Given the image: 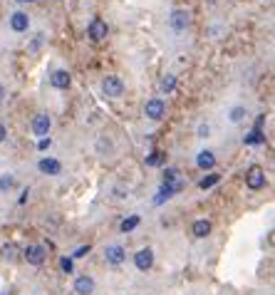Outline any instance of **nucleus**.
I'll return each mask as SVG.
<instances>
[{
	"label": "nucleus",
	"mask_w": 275,
	"mask_h": 295,
	"mask_svg": "<svg viewBox=\"0 0 275 295\" xmlns=\"http://www.w3.org/2000/svg\"><path fill=\"white\" fill-rule=\"evenodd\" d=\"M124 89H127V84H124V79H122L119 74H107V77L102 79V92H104V97H109V99H119V97L124 94Z\"/></svg>",
	"instance_id": "obj_1"
},
{
	"label": "nucleus",
	"mask_w": 275,
	"mask_h": 295,
	"mask_svg": "<svg viewBox=\"0 0 275 295\" xmlns=\"http://www.w3.org/2000/svg\"><path fill=\"white\" fill-rule=\"evenodd\" d=\"M169 25H171V30H174V32H186V30H189V25H191V12H189V10H184V7L171 10V15H169Z\"/></svg>",
	"instance_id": "obj_2"
},
{
	"label": "nucleus",
	"mask_w": 275,
	"mask_h": 295,
	"mask_svg": "<svg viewBox=\"0 0 275 295\" xmlns=\"http://www.w3.org/2000/svg\"><path fill=\"white\" fill-rule=\"evenodd\" d=\"M164 114H166V102H164L161 97H151V99L144 104V117H146V119L159 122V119H164Z\"/></svg>",
	"instance_id": "obj_3"
},
{
	"label": "nucleus",
	"mask_w": 275,
	"mask_h": 295,
	"mask_svg": "<svg viewBox=\"0 0 275 295\" xmlns=\"http://www.w3.org/2000/svg\"><path fill=\"white\" fill-rule=\"evenodd\" d=\"M107 35H109L107 22H104L102 17H92L89 25H87V37H89L92 42H102V40H107Z\"/></svg>",
	"instance_id": "obj_4"
},
{
	"label": "nucleus",
	"mask_w": 275,
	"mask_h": 295,
	"mask_svg": "<svg viewBox=\"0 0 275 295\" xmlns=\"http://www.w3.org/2000/svg\"><path fill=\"white\" fill-rule=\"evenodd\" d=\"M266 184H268V179H266V171L261 166H251L246 171V186L251 191H261V189H266Z\"/></svg>",
	"instance_id": "obj_5"
},
{
	"label": "nucleus",
	"mask_w": 275,
	"mask_h": 295,
	"mask_svg": "<svg viewBox=\"0 0 275 295\" xmlns=\"http://www.w3.org/2000/svg\"><path fill=\"white\" fill-rule=\"evenodd\" d=\"M50 129H52V119H50V114H45V112H40V114H35L32 117V124H30V132L35 134V137H47L50 134Z\"/></svg>",
	"instance_id": "obj_6"
},
{
	"label": "nucleus",
	"mask_w": 275,
	"mask_h": 295,
	"mask_svg": "<svg viewBox=\"0 0 275 295\" xmlns=\"http://www.w3.org/2000/svg\"><path fill=\"white\" fill-rule=\"evenodd\" d=\"M7 25L12 32H27L30 30V15L25 10H15L10 17H7Z\"/></svg>",
	"instance_id": "obj_7"
},
{
	"label": "nucleus",
	"mask_w": 275,
	"mask_h": 295,
	"mask_svg": "<svg viewBox=\"0 0 275 295\" xmlns=\"http://www.w3.org/2000/svg\"><path fill=\"white\" fill-rule=\"evenodd\" d=\"M22 258L30 263V266H42L47 261V248L45 246H27L22 251Z\"/></svg>",
	"instance_id": "obj_8"
},
{
	"label": "nucleus",
	"mask_w": 275,
	"mask_h": 295,
	"mask_svg": "<svg viewBox=\"0 0 275 295\" xmlns=\"http://www.w3.org/2000/svg\"><path fill=\"white\" fill-rule=\"evenodd\" d=\"M104 261H107L109 266H122V263L127 261V251H124V246H119V243L107 246V248H104Z\"/></svg>",
	"instance_id": "obj_9"
},
{
	"label": "nucleus",
	"mask_w": 275,
	"mask_h": 295,
	"mask_svg": "<svg viewBox=\"0 0 275 295\" xmlns=\"http://www.w3.org/2000/svg\"><path fill=\"white\" fill-rule=\"evenodd\" d=\"M184 189V184L181 181H171V184H161V189H159V194H156V199H154V204L156 206H161L164 201H169L174 194H179Z\"/></svg>",
	"instance_id": "obj_10"
},
{
	"label": "nucleus",
	"mask_w": 275,
	"mask_h": 295,
	"mask_svg": "<svg viewBox=\"0 0 275 295\" xmlns=\"http://www.w3.org/2000/svg\"><path fill=\"white\" fill-rule=\"evenodd\" d=\"M134 266H137L141 273L151 271V266H154V251L151 248H139L137 253H134Z\"/></svg>",
	"instance_id": "obj_11"
},
{
	"label": "nucleus",
	"mask_w": 275,
	"mask_h": 295,
	"mask_svg": "<svg viewBox=\"0 0 275 295\" xmlns=\"http://www.w3.org/2000/svg\"><path fill=\"white\" fill-rule=\"evenodd\" d=\"M37 169H40V174H47V176H57V174L62 171V164H60L57 159H52V156H42V159L37 161Z\"/></svg>",
	"instance_id": "obj_12"
},
{
	"label": "nucleus",
	"mask_w": 275,
	"mask_h": 295,
	"mask_svg": "<svg viewBox=\"0 0 275 295\" xmlns=\"http://www.w3.org/2000/svg\"><path fill=\"white\" fill-rule=\"evenodd\" d=\"M74 293L92 295L94 293V278H92V276H77V278H74Z\"/></svg>",
	"instance_id": "obj_13"
},
{
	"label": "nucleus",
	"mask_w": 275,
	"mask_h": 295,
	"mask_svg": "<svg viewBox=\"0 0 275 295\" xmlns=\"http://www.w3.org/2000/svg\"><path fill=\"white\" fill-rule=\"evenodd\" d=\"M196 166H199L201 171H211V169L216 166V154H213L211 149L199 151V154H196Z\"/></svg>",
	"instance_id": "obj_14"
},
{
	"label": "nucleus",
	"mask_w": 275,
	"mask_h": 295,
	"mask_svg": "<svg viewBox=\"0 0 275 295\" xmlns=\"http://www.w3.org/2000/svg\"><path fill=\"white\" fill-rule=\"evenodd\" d=\"M50 82H52L55 89H67L69 84H72V77H69L67 70H55L52 77H50Z\"/></svg>",
	"instance_id": "obj_15"
},
{
	"label": "nucleus",
	"mask_w": 275,
	"mask_h": 295,
	"mask_svg": "<svg viewBox=\"0 0 275 295\" xmlns=\"http://www.w3.org/2000/svg\"><path fill=\"white\" fill-rule=\"evenodd\" d=\"M191 233H194L196 238H206L208 233H211V221H206V219L194 221V226H191Z\"/></svg>",
	"instance_id": "obj_16"
},
{
	"label": "nucleus",
	"mask_w": 275,
	"mask_h": 295,
	"mask_svg": "<svg viewBox=\"0 0 275 295\" xmlns=\"http://www.w3.org/2000/svg\"><path fill=\"white\" fill-rule=\"evenodd\" d=\"M246 117H248V112H246V107H241V104H236V107L228 109V122H231V124H241Z\"/></svg>",
	"instance_id": "obj_17"
},
{
	"label": "nucleus",
	"mask_w": 275,
	"mask_h": 295,
	"mask_svg": "<svg viewBox=\"0 0 275 295\" xmlns=\"http://www.w3.org/2000/svg\"><path fill=\"white\" fill-rule=\"evenodd\" d=\"M218 181H221V174H216V171H208V176H204V179L199 181V189H204V191H206V189H211V186H216Z\"/></svg>",
	"instance_id": "obj_18"
},
{
	"label": "nucleus",
	"mask_w": 275,
	"mask_h": 295,
	"mask_svg": "<svg viewBox=\"0 0 275 295\" xmlns=\"http://www.w3.org/2000/svg\"><path fill=\"white\" fill-rule=\"evenodd\" d=\"M17 253H20L17 243H7V246H2V258H5V261H15Z\"/></svg>",
	"instance_id": "obj_19"
},
{
	"label": "nucleus",
	"mask_w": 275,
	"mask_h": 295,
	"mask_svg": "<svg viewBox=\"0 0 275 295\" xmlns=\"http://www.w3.org/2000/svg\"><path fill=\"white\" fill-rule=\"evenodd\" d=\"M139 226V216H129V219H124V221L119 223V231L122 233H129V231H134Z\"/></svg>",
	"instance_id": "obj_20"
},
{
	"label": "nucleus",
	"mask_w": 275,
	"mask_h": 295,
	"mask_svg": "<svg viewBox=\"0 0 275 295\" xmlns=\"http://www.w3.org/2000/svg\"><path fill=\"white\" fill-rule=\"evenodd\" d=\"M174 87H176V77L174 74H166L164 79H161V92H174Z\"/></svg>",
	"instance_id": "obj_21"
},
{
	"label": "nucleus",
	"mask_w": 275,
	"mask_h": 295,
	"mask_svg": "<svg viewBox=\"0 0 275 295\" xmlns=\"http://www.w3.org/2000/svg\"><path fill=\"white\" fill-rule=\"evenodd\" d=\"M15 186V176L12 174H2L0 176V191H10Z\"/></svg>",
	"instance_id": "obj_22"
},
{
	"label": "nucleus",
	"mask_w": 275,
	"mask_h": 295,
	"mask_svg": "<svg viewBox=\"0 0 275 295\" xmlns=\"http://www.w3.org/2000/svg\"><path fill=\"white\" fill-rule=\"evenodd\" d=\"M171 181H179V169L176 166L164 169V184H171Z\"/></svg>",
	"instance_id": "obj_23"
},
{
	"label": "nucleus",
	"mask_w": 275,
	"mask_h": 295,
	"mask_svg": "<svg viewBox=\"0 0 275 295\" xmlns=\"http://www.w3.org/2000/svg\"><path fill=\"white\" fill-rule=\"evenodd\" d=\"M263 142H266V139H263V134H261V129H258V127L253 129V134H251V137H246V144H263Z\"/></svg>",
	"instance_id": "obj_24"
},
{
	"label": "nucleus",
	"mask_w": 275,
	"mask_h": 295,
	"mask_svg": "<svg viewBox=\"0 0 275 295\" xmlns=\"http://www.w3.org/2000/svg\"><path fill=\"white\" fill-rule=\"evenodd\" d=\"M159 164H164V154L161 151H154L151 156H146V166H159Z\"/></svg>",
	"instance_id": "obj_25"
},
{
	"label": "nucleus",
	"mask_w": 275,
	"mask_h": 295,
	"mask_svg": "<svg viewBox=\"0 0 275 295\" xmlns=\"http://www.w3.org/2000/svg\"><path fill=\"white\" fill-rule=\"evenodd\" d=\"M60 268H62L65 273H72V271H74V263H72V258H60Z\"/></svg>",
	"instance_id": "obj_26"
},
{
	"label": "nucleus",
	"mask_w": 275,
	"mask_h": 295,
	"mask_svg": "<svg viewBox=\"0 0 275 295\" xmlns=\"http://www.w3.org/2000/svg\"><path fill=\"white\" fill-rule=\"evenodd\" d=\"M196 132H199V139H206L208 134H211V127H208V124H199Z\"/></svg>",
	"instance_id": "obj_27"
},
{
	"label": "nucleus",
	"mask_w": 275,
	"mask_h": 295,
	"mask_svg": "<svg viewBox=\"0 0 275 295\" xmlns=\"http://www.w3.org/2000/svg\"><path fill=\"white\" fill-rule=\"evenodd\" d=\"M87 253H89V246H79V248L74 251V256H72V258H84Z\"/></svg>",
	"instance_id": "obj_28"
},
{
	"label": "nucleus",
	"mask_w": 275,
	"mask_h": 295,
	"mask_svg": "<svg viewBox=\"0 0 275 295\" xmlns=\"http://www.w3.org/2000/svg\"><path fill=\"white\" fill-rule=\"evenodd\" d=\"M50 144H52V139H50V137H42V139L37 142V149H40V151H45V149H50Z\"/></svg>",
	"instance_id": "obj_29"
},
{
	"label": "nucleus",
	"mask_w": 275,
	"mask_h": 295,
	"mask_svg": "<svg viewBox=\"0 0 275 295\" xmlns=\"http://www.w3.org/2000/svg\"><path fill=\"white\" fill-rule=\"evenodd\" d=\"M7 139V129H5V124H0V144Z\"/></svg>",
	"instance_id": "obj_30"
},
{
	"label": "nucleus",
	"mask_w": 275,
	"mask_h": 295,
	"mask_svg": "<svg viewBox=\"0 0 275 295\" xmlns=\"http://www.w3.org/2000/svg\"><path fill=\"white\" fill-rule=\"evenodd\" d=\"M5 97H7V92H5V87H2V84H0V104H2V102H5Z\"/></svg>",
	"instance_id": "obj_31"
},
{
	"label": "nucleus",
	"mask_w": 275,
	"mask_h": 295,
	"mask_svg": "<svg viewBox=\"0 0 275 295\" xmlns=\"http://www.w3.org/2000/svg\"><path fill=\"white\" fill-rule=\"evenodd\" d=\"M17 2H35V0H17Z\"/></svg>",
	"instance_id": "obj_32"
},
{
	"label": "nucleus",
	"mask_w": 275,
	"mask_h": 295,
	"mask_svg": "<svg viewBox=\"0 0 275 295\" xmlns=\"http://www.w3.org/2000/svg\"><path fill=\"white\" fill-rule=\"evenodd\" d=\"M2 295H10V293H2Z\"/></svg>",
	"instance_id": "obj_33"
}]
</instances>
